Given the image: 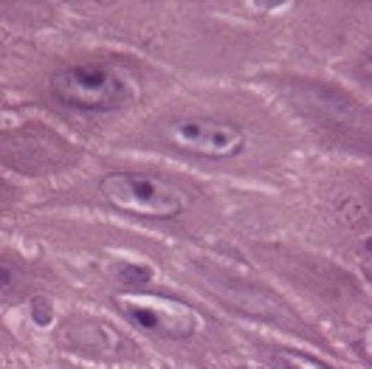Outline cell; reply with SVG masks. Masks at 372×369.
I'll use <instances>...</instances> for the list:
<instances>
[{"instance_id": "3957f363", "label": "cell", "mask_w": 372, "mask_h": 369, "mask_svg": "<svg viewBox=\"0 0 372 369\" xmlns=\"http://www.w3.org/2000/svg\"><path fill=\"white\" fill-rule=\"evenodd\" d=\"M161 136L184 152L203 155V158H234L245 149V133L229 122H215V119H178L164 124Z\"/></svg>"}, {"instance_id": "5b68a950", "label": "cell", "mask_w": 372, "mask_h": 369, "mask_svg": "<svg viewBox=\"0 0 372 369\" xmlns=\"http://www.w3.org/2000/svg\"><path fill=\"white\" fill-rule=\"evenodd\" d=\"M280 369H327L325 363H318L313 358H305V355H296V352H282L277 358Z\"/></svg>"}, {"instance_id": "52a82bcc", "label": "cell", "mask_w": 372, "mask_h": 369, "mask_svg": "<svg viewBox=\"0 0 372 369\" xmlns=\"http://www.w3.org/2000/svg\"><path fill=\"white\" fill-rule=\"evenodd\" d=\"M31 313H34V322L45 327V325L51 322V302L42 299V296H34V299H31Z\"/></svg>"}, {"instance_id": "ba28073f", "label": "cell", "mask_w": 372, "mask_h": 369, "mask_svg": "<svg viewBox=\"0 0 372 369\" xmlns=\"http://www.w3.org/2000/svg\"><path fill=\"white\" fill-rule=\"evenodd\" d=\"M12 288H15V277L6 268H0V293H9Z\"/></svg>"}, {"instance_id": "277c9868", "label": "cell", "mask_w": 372, "mask_h": 369, "mask_svg": "<svg viewBox=\"0 0 372 369\" xmlns=\"http://www.w3.org/2000/svg\"><path fill=\"white\" fill-rule=\"evenodd\" d=\"M119 310L127 319L147 330V333H161L170 338H189L195 333V313L175 299L167 296H152V293H133L116 299Z\"/></svg>"}, {"instance_id": "6da1fadb", "label": "cell", "mask_w": 372, "mask_h": 369, "mask_svg": "<svg viewBox=\"0 0 372 369\" xmlns=\"http://www.w3.org/2000/svg\"><path fill=\"white\" fill-rule=\"evenodd\" d=\"M51 93L76 110H119L138 99V85L119 65H74L51 76Z\"/></svg>"}, {"instance_id": "7a4b0ae2", "label": "cell", "mask_w": 372, "mask_h": 369, "mask_svg": "<svg viewBox=\"0 0 372 369\" xmlns=\"http://www.w3.org/2000/svg\"><path fill=\"white\" fill-rule=\"evenodd\" d=\"M99 192L116 212L149 220H175L186 212V195L158 175L147 172H111L99 181Z\"/></svg>"}, {"instance_id": "8992f818", "label": "cell", "mask_w": 372, "mask_h": 369, "mask_svg": "<svg viewBox=\"0 0 372 369\" xmlns=\"http://www.w3.org/2000/svg\"><path fill=\"white\" fill-rule=\"evenodd\" d=\"M119 274H122V282L124 285H144L149 279V271L147 268H133V265H119Z\"/></svg>"}]
</instances>
